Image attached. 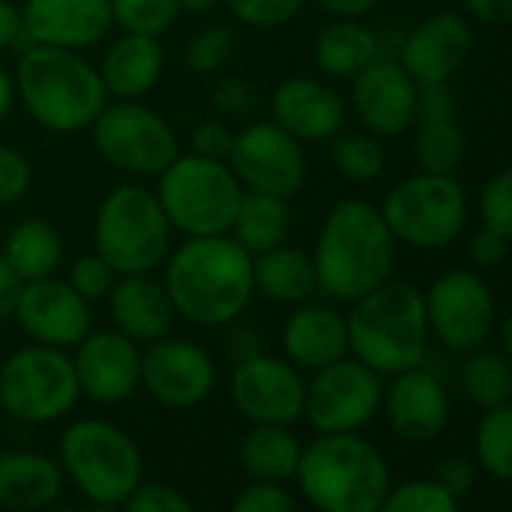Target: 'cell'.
<instances>
[{"label": "cell", "instance_id": "1", "mask_svg": "<svg viewBox=\"0 0 512 512\" xmlns=\"http://www.w3.org/2000/svg\"><path fill=\"white\" fill-rule=\"evenodd\" d=\"M175 314L196 326L235 323L253 299V256L229 235L184 241L166 260L163 281Z\"/></svg>", "mask_w": 512, "mask_h": 512}, {"label": "cell", "instance_id": "2", "mask_svg": "<svg viewBox=\"0 0 512 512\" xmlns=\"http://www.w3.org/2000/svg\"><path fill=\"white\" fill-rule=\"evenodd\" d=\"M395 250L398 241L377 205L365 199L338 202L317 238V287L332 299L356 302L389 281Z\"/></svg>", "mask_w": 512, "mask_h": 512}, {"label": "cell", "instance_id": "3", "mask_svg": "<svg viewBox=\"0 0 512 512\" xmlns=\"http://www.w3.org/2000/svg\"><path fill=\"white\" fill-rule=\"evenodd\" d=\"M296 482L317 512H377L392 473L383 452L359 431L320 434L302 446Z\"/></svg>", "mask_w": 512, "mask_h": 512}, {"label": "cell", "instance_id": "4", "mask_svg": "<svg viewBox=\"0 0 512 512\" xmlns=\"http://www.w3.org/2000/svg\"><path fill=\"white\" fill-rule=\"evenodd\" d=\"M425 296L413 284L386 281L353 302L347 317L350 353L380 377H395L425 362Z\"/></svg>", "mask_w": 512, "mask_h": 512}, {"label": "cell", "instance_id": "5", "mask_svg": "<svg viewBox=\"0 0 512 512\" xmlns=\"http://www.w3.org/2000/svg\"><path fill=\"white\" fill-rule=\"evenodd\" d=\"M16 94L31 118L52 133H76L109 106V91L97 67L79 52L31 46L16 70Z\"/></svg>", "mask_w": 512, "mask_h": 512}, {"label": "cell", "instance_id": "6", "mask_svg": "<svg viewBox=\"0 0 512 512\" xmlns=\"http://www.w3.org/2000/svg\"><path fill=\"white\" fill-rule=\"evenodd\" d=\"M94 244L118 278L151 275L163 266L172 244V223L157 193L139 184L115 187L100 202Z\"/></svg>", "mask_w": 512, "mask_h": 512}, {"label": "cell", "instance_id": "7", "mask_svg": "<svg viewBox=\"0 0 512 512\" xmlns=\"http://www.w3.org/2000/svg\"><path fill=\"white\" fill-rule=\"evenodd\" d=\"M64 476L91 503L121 506L145 473L139 443L106 419H79L61 434Z\"/></svg>", "mask_w": 512, "mask_h": 512}, {"label": "cell", "instance_id": "8", "mask_svg": "<svg viewBox=\"0 0 512 512\" xmlns=\"http://www.w3.org/2000/svg\"><path fill=\"white\" fill-rule=\"evenodd\" d=\"M157 178V199L172 229L190 238L229 232L244 187L226 160L178 154Z\"/></svg>", "mask_w": 512, "mask_h": 512}, {"label": "cell", "instance_id": "9", "mask_svg": "<svg viewBox=\"0 0 512 512\" xmlns=\"http://www.w3.org/2000/svg\"><path fill=\"white\" fill-rule=\"evenodd\" d=\"M79 395L76 365L67 350L31 344L0 365V410L25 425H46L67 416Z\"/></svg>", "mask_w": 512, "mask_h": 512}, {"label": "cell", "instance_id": "10", "mask_svg": "<svg viewBox=\"0 0 512 512\" xmlns=\"http://www.w3.org/2000/svg\"><path fill=\"white\" fill-rule=\"evenodd\" d=\"M380 214L395 241L413 250H440L461 235L467 196L452 175L419 172L386 193Z\"/></svg>", "mask_w": 512, "mask_h": 512}, {"label": "cell", "instance_id": "11", "mask_svg": "<svg viewBox=\"0 0 512 512\" xmlns=\"http://www.w3.org/2000/svg\"><path fill=\"white\" fill-rule=\"evenodd\" d=\"M91 133L97 151L130 175H160L178 157L172 124L133 100L106 106L91 124Z\"/></svg>", "mask_w": 512, "mask_h": 512}, {"label": "cell", "instance_id": "12", "mask_svg": "<svg viewBox=\"0 0 512 512\" xmlns=\"http://www.w3.org/2000/svg\"><path fill=\"white\" fill-rule=\"evenodd\" d=\"M383 404V380L365 362L338 359L305 383V419L317 434H350L365 428Z\"/></svg>", "mask_w": 512, "mask_h": 512}, {"label": "cell", "instance_id": "13", "mask_svg": "<svg viewBox=\"0 0 512 512\" xmlns=\"http://www.w3.org/2000/svg\"><path fill=\"white\" fill-rule=\"evenodd\" d=\"M425 317L428 332L449 353H473L494 332V296L476 272L455 269L431 284Z\"/></svg>", "mask_w": 512, "mask_h": 512}, {"label": "cell", "instance_id": "14", "mask_svg": "<svg viewBox=\"0 0 512 512\" xmlns=\"http://www.w3.org/2000/svg\"><path fill=\"white\" fill-rule=\"evenodd\" d=\"M226 163L244 190H260L284 199L299 193L308 175L302 142L281 124H250L235 133Z\"/></svg>", "mask_w": 512, "mask_h": 512}, {"label": "cell", "instance_id": "15", "mask_svg": "<svg viewBox=\"0 0 512 512\" xmlns=\"http://www.w3.org/2000/svg\"><path fill=\"white\" fill-rule=\"evenodd\" d=\"M229 398L253 425H293L305 413V380L290 359L253 353L235 365Z\"/></svg>", "mask_w": 512, "mask_h": 512}, {"label": "cell", "instance_id": "16", "mask_svg": "<svg viewBox=\"0 0 512 512\" xmlns=\"http://www.w3.org/2000/svg\"><path fill=\"white\" fill-rule=\"evenodd\" d=\"M142 386L163 407L190 410L211 398L217 365L205 347L166 335L142 353Z\"/></svg>", "mask_w": 512, "mask_h": 512}, {"label": "cell", "instance_id": "17", "mask_svg": "<svg viewBox=\"0 0 512 512\" xmlns=\"http://www.w3.org/2000/svg\"><path fill=\"white\" fill-rule=\"evenodd\" d=\"M16 323L34 344L70 350L76 347L88 332H91V308L88 299H82L67 281L43 278V281H28L19 293Z\"/></svg>", "mask_w": 512, "mask_h": 512}, {"label": "cell", "instance_id": "18", "mask_svg": "<svg viewBox=\"0 0 512 512\" xmlns=\"http://www.w3.org/2000/svg\"><path fill=\"white\" fill-rule=\"evenodd\" d=\"M73 365L82 395L97 404H121L142 386V353L118 329L88 332L76 344Z\"/></svg>", "mask_w": 512, "mask_h": 512}, {"label": "cell", "instance_id": "19", "mask_svg": "<svg viewBox=\"0 0 512 512\" xmlns=\"http://www.w3.org/2000/svg\"><path fill=\"white\" fill-rule=\"evenodd\" d=\"M22 22L31 46L79 52L97 46L115 19L109 0H28Z\"/></svg>", "mask_w": 512, "mask_h": 512}, {"label": "cell", "instance_id": "20", "mask_svg": "<svg viewBox=\"0 0 512 512\" xmlns=\"http://www.w3.org/2000/svg\"><path fill=\"white\" fill-rule=\"evenodd\" d=\"M419 85L398 61H374L353 79V109L377 136H401L416 121Z\"/></svg>", "mask_w": 512, "mask_h": 512}, {"label": "cell", "instance_id": "21", "mask_svg": "<svg viewBox=\"0 0 512 512\" xmlns=\"http://www.w3.org/2000/svg\"><path fill=\"white\" fill-rule=\"evenodd\" d=\"M473 34L464 16L458 13H437L416 25L401 46V67L410 73L416 85L449 82V76L464 64L470 55Z\"/></svg>", "mask_w": 512, "mask_h": 512}, {"label": "cell", "instance_id": "22", "mask_svg": "<svg viewBox=\"0 0 512 512\" xmlns=\"http://www.w3.org/2000/svg\"><path fill=\"white\" fill-rule=\"evenodd\" d=\"M383 404L395 434L413 443L434 440L449 422L446 386L422 365L395 374L389 392H383Z\"/></svg>", "mask_w": 512, "mask_h": 512}, {"label": "cell", "instance_id": "23", "mask_svg": "<svg viewBox=\"0 0 512 512\" xmlns=\"http://www.w3.org/2000/svg\"><path fill=\"white\" fill-rule=\"evenodd\" d=\"M275 124H281L299 142H323L341 133L344 100L317 79H287L272 94Z\"/></svg>", "mask_w": 512, "mask_h": 512}, {"label": "cell", "instance_id": "24", "mask_svg": "<svg viewBox=\"0 0 512 512\" xmlns=\"http://www.w3.org/2000/svg\"><path fill=\"white\" fill-rule=\"evenodd\" d=\"M109 314L115 329L136 344L166 338L178 317L166 287L151 275H121L109 290Z\"/></svg>", "mask_w": 512, "mask_h": 512}, {"label": "cell", "instance_id": "25", "mask_svg": "<svg viewBox=\"0 0 512 512\" xmlns=\"http://www.w3.org/2000/svg\"><path fill=\"white\" fill-rule=\"evenodd\" d=\"M284 356L305 371H320L350 353L347 320L323 305H305L284 323Z\"/></svg>", "mask_w": 512, "mask_h": 512}, {"label": "cell", "instance_id": "26", "mask_svg": "<svg viewBox=\"0 0 512 512\" xmlns=\"http://www.w3.org/2000/svg\"><path fill=\"white\" fill-rule=\"evenodd\" d=\"M64 491V467L34 449L0 452V506L13 512H37L58 503Z\"/></svg>", "mask_w": 512, "mask_h": 512}, {"label": "cell", "instance_id": "27", "mask_svg": "<svg viewBox=\"0 0 512 512\" xmlns=\"http://www.w3.org/2000/svg\"><path fill=\"white\" fill-rule=\"evenodd\" d=\"M103 85L118 100H133L148 94L163 76V49L157 37L124 34L103 58Z\"/></svg>", "mask_w": 512, "mask_h": 512}, {"label": "cell", "instance_id": "28", "mask_svg": "<svg viewBox=\"0 0 512 512\" xmlns=\"http://www.w3.org/2000/svg\"><path fill=\"white\" fill-rule=\"evenodd\" d=\"M293 229V208L284 196L260 193V190H244L235 220L229 226L232 238L250 253H266L272 247L287 244Z\"/></svg>", "mask_w": 512, "mask_h": 512}, {"label": "cell", "instance_id": "29", "mask_svg": "<svg viewBox=\"0 0 512 512\" xmlns=\"http://www.w3.org/2000/svg\"><path fill=\"white\" fill-rule=\"evenodd\" d=\"M253 290L281 305H299L317 290L314 260L287 244L253 256Z\"/></svg>", "mask_w": 512, "mask_h": 512}, {"label": "cell", "instance_id": "30", "mask_svg": "<svg viewBox=\"0 0 512 512\" xmlns=\"http://www.w3.org/2000/svg\"><path fill=\"white\" fill-rule=\"evenodd\" d=\"M244 470L253 482H290L296 479L302 443L290 431V425H253L238 446Z\"/></svg>", "mask_w": 512, "mask_h": 512}, {"label": "cell", "instance_id": "31", "mask_svg": "<svg viewBox=\"0 0 512 512\" xmlns=\"http://www.w3.org/2000/svg\"><path fill=\"white\" fill-rule=\"evenodd\" d=\"M377 52H380V43L374 31H368L356 19H341L323 28L320 37L314 40L317 67L335 79H356L368 64L377 61Z\"/></svg>", "mask_w": 512, "mask_h": 512}, {"label": "cell", "instance_id": "32", "mask_svg": "<svg viewBox=\"0 0 512 512\" xmlns=\"http://www.w3.org/2000/svg\"><path fill=\"white\" fill-rule=\"evenodd\" d=\"M4 256L25 284L43 281V278H52L55 269L61 266L64 241L52 223H46L40 217H28V220L16 223L13 232L7 235Z\"/></svg>", "mask_w": 512, "mask_h": 512}, {"label": "cell", "instance_id": "33", "mask_svg": "<svg viewBox=\"0 0 512 512\" xmlns=\"http://www.w3.org/2000/svg\"><path fill=\"white\" fill-rule=\"evenodd\" d=\"M461 389L464 395L482 407L494 410L512 401V359L494 350H473L461 365Z\"/></svg>", "mask_w": 512, "mask_h": 512}, {"label": "cell", "instance_id": "34", "mask_svg": "<svg viewBox=\"0 0 512 512\" xmlns=\"http://www.w3.org/2000/svg\"><path fill=\"white\" fill-rule=\"evenodd\" d=\"M416 163L431 175H452L464 160V133L455 118L419 121L416 130Z\"/></svg>", "mask_w": 512, "mask_h": 512}, {"label": "cell", "instance_id": "35", "mask_svg": "<svg viewBox=\"0 0 512 512\" xmlns=\"http://www.w3.org/2000/svg\"><path fill=\"white\" fill-rule=\"evenodd\" d=\"M476 458L485 473L500 482H512V401L485 416L476 425Z\"/></svg>", "mask_w": 512, "mask_h": 512}, {"label": "cell", "instance_id": "36", "mask_svg": "<svg viewBox=\"0 0 512 512\" xmlns=\"http://www.w3.org/2000/svg\"><path fill=\"white\" fill-rule=\"evenodd\" d=\"M332 160L341 169V175L356 181V184L374 181L386 166V154H383L380 142L374 136H365V133L332 136Z\"/></svg>", "mask_w": 512, "mask_h": 512}, {"label": "cell", "instance_id": "37", "mask_svg": "<svg viewBox=\"0 0 512 512\" xmlns=\"http://www.w3.org/2000/svg\"><path fill=\"white\" fill-rule=\"evenodd\" d=\"M109 7H112V19L127 34H148V37H160L163 31H169L181 13L178 0H109Z\"/></svg>", "mask_w": 512, "mask_h": 512}, {"label": "cell", "instance_id": "38", "mask_svg": "<svg viewBox=\"0 0 512 512\" xmlns=\"http://www.w3.org/2000/svg\"><path fill=\"white\" fill-rule=\"evenodd\" d=\"M377 512H458V500L434 479H410L389 488Z\"/></svg>", "mask_w": 512, "mask_h": 512}, {"label": "cell", "instance_id": "39", "mask_svg": "<svg viewBox=\"0 0 512 512\" xmlns=\"http://www.w3.org/2000/svg\"><path fill=\"white\" fill-rule=\"evenodd\" d=\"M232 52H235V34L229 28L214 25V28H205L196 37H190V43L184 49V64L199 76H211L229 64Z\"/></svg>", "mask_w": 512, "mask_h": 512}, {"label": "cell", "instance_id": "40", "mask_svg": "<svg viewBox=\"0 0 512 512\" xmlns=\"http://www.w3.org/2000/svg\"><path fill=\"white\" fill-rule=\"evenodd\" d=\"M479 220L485 229L512 241V166L497 172L479 193Z\"/></svg>", "mask_w": 512, "mask_h": 512}, {"label": "cell", "instance_id": "41", "mask_svg": "<svg viewBox=\"0 0 512 512\" xmlns=\"http://www.w3.org/2000/svg\"><path fill=\"white\" fill-rule=\"evenodd\" d=\"M308 0H226L229 13L250 28H278L293 22Z\"/></svg>", "mask_w": 512, "mask_h": 512}, {"label": "cell", "instance_id": "42", "mask_svg": "<svg viewBox=\"0 0 512 512\" xmlns=\"http://www.w3.org/2000/svg\"><path fill=\"white\" fill-rule=\"evenodd\" d=\"M121 506V512H196L193 500L184 491L163 482H139Z\"/></svg>", "mask_w": 512, "mask_h": 512}, {"label": "cell", "instance_id": "43", "mask_svg": "<svg viewBox=\"0 0 512 512\" xmlns=\"http://www.w3.org/2000/svg\"><path fill=\"white\" fill-rule=\"evenodd\" d=\"M115 281H118L115 269L103 260L100 253L79 256V260L73 263V269H70V278H67V284H70L82 299H88V302L109 296V290L115 287Z\"/></svg>", "mask_w": 512, "mask_h": 512}, {"label": "cell", "instance_id": "44", "mask_svg": "<svg viewBox=\"0 0 512 512\" xmlns=\"http://www.w3.org/2000/svg\"><path fill=\"white\" fill-rule=\"evenodd\" d=\"M229 512H299L293 494L278 482H253L241 488Z\"/></svg>", "mask_w": 512, "mask_h": 512}, {"label": "cell", "instance_id": "45", "mask_svg": "<svg viewBox=\"0 0 512 512\" xmlns=\"http://www.w3.org/2000/svg\"><path fill=\"white\" fill-rule=\"evenodd\" d=\"M31 187V163L22 151L0 145V208L19 202Z\"/></svg>", "mask_w": 512, "mask_h": 512}, {"label": "cell", "instance_id": "46", "mask_svg": "<svg viewBox=\"0 0 512 512\" xmlns=\"http://www.w3.org/2000/svg\"><path fill=\"white\" fill-rule=\"evenodd\" d=\"M416 118L419 121L455 118V94H452L449 82L419 85V91H416Z\"/></svg>", "mask_w": 512, "mask_h": 512}, {"label": "cell", "instance_id": "47", "mask_svg": "<svg viewBox=\"0 0 512 512\" xmlns=\"http://www.w3.org/2000/svg\"><path fill=\"white\" fill-rule=\"evenodd\" d=\"M232 139H235V133L226 124H220V121H202L190 133L193 154L211 157V160H226L229 157V148H232Z\"/></svg>", "mask_w": 512, "mask_h": 512}, {"label": "cell", "instance_id": "48", "mask_svg": "<svg viewBox=\"0 0 512 512\" xmlns=\"http://www.w3.org/2000/svg\"><path fill=\"white\" fill-rule=\"evenodd\" d=\"M506 253H509V241L500 238L497 232L491 229H479L473 232V238L467 241V260L476 266V269H494L506 260Z\"/></svg>", "mask_w": 512, "mask_h": 512}, {"label": "cell", "instance_id": "49", "mask_svg": "<svg viewBox=\"0 0 512 512\" xmlns=\"http://www.w3.org/2000/svg\"><path fill=\"white\" fill-rule=\"evenodd\" d=\"M214 103L220 112L232 115V118H244L256 109V91L247 82L238 79H223L214 91Z\"/></svg>", "mask_w": 512, "mask_h": 512}, {"label": "cell", "instance_id": "50", "mask_svg": "<svg viewBox=\"0 0 512 512\" xmlns=\"http://www.w3.org/2000/svg\"><path fill=\"white\" fill-rule=\"evenodd\" d=\"M434 482L458 500V497H464V494L473 488V482H476V470H473V464H470V461H464V458H446V461H440V464H437V470H434Z\"/></svg>", "mask_w": 512, "mask_h": 512}, {"label": "cell", "instance_id": "51", "mask_svg": "<svg viewBox=\"0 0 512 512\" xmlns=\"http://www.w3.org/2000/svg\"><path fill=\"white\" fill-rule=\"evenodd\" d=\"M464 10L491 28H506L512 25V0H464Z\"/></svg>", "mask_w": 512, "mask_h": 512}, {"label": "cell", "instance_id": "52", "mask_svg": "<svg viewBox=\"0 0 512 512\" xmlns=\"http://www.w3.org/2000/svg\"><path fill=\"white\" fill-rule=\"evenodd\" d=\"M22 287H25V281H22V278L16 275V269L7 263V256L0 253V320L13 317Z\"/></svg>", "mask_w": 512, "mask_h": 512}, {"label": "cell", "instance_id": "53", "mask_svg": "<svg viewBox=\"0 0 512 512\" xmlns=\"http://www.w3.org/2000/svg\"><path fill=\"white\" fill-rule=\"evenodd\" d=\"M22 37H25L22 10L13 4V0H0V52L16 46Z\"/></svg>", "mask_w": 512, "mask_h": 512}, {"label": "cell", "instance_id": "54", "mask_svg": "<svg viewBox=\"0 0 512 512\" xmlns=\"http://www.w3.org/2000/svg\"><path fill=\"white\" fill-rule=\"evenodd\" d=\"M320 10L338 16V19H359L377 7V0H317Z\"/></svg>", "mask_w": 512, "mask_h": 512}, {"label": "cell", "instance_id": "55", "mask_svg": "<svg viewBox=\"0 0 512 512\" xmlns=\"http://www.w3.org/2000/svg\"><path fill=\"white\" fill-rule=\"evenodd\" d=\"M13 103H16V79L0 67V124L13 112Z\"/></svg>", "mask_w": 512, "mask_h": 512}, {"label": "cell", "instance_id": "56", "mask_svg": "<svg viewBox=\"0 0 512 512\" xmlns=\"http://www.w3.org/2000/svg\"><path fill=\"white\" fill-rule=\"evenodd\" d=\"M220 0H178V7L187 10V13H211Z\"/></svg>", "mask_w": 512, "mask_h": 512}, {"label": "cell", "instance_id": "57", "mask_svg": "<svg viewBox=\"0 0 512 512\" xmlns=\"http://www.w3.org/2000/svg\"><path fill=\"white\" fill-rule=\"evenodd\" d=\"M500 341H503V350H506V356L512 359V314L503 320V326H500Z\"/></svg>", "mask_w": 512, "mask_h": 512}, {"label": "cell", "instance_id": "58", "mask_svg": "<svg viewBox=\"0 0 512 512\" xmlns=\"http://www.w3.org/2000/svg\"><path fill=\"white\" fill-rule=\"evenodd\" d=\"M88 512H121V506H109V503H91Z\"/></svg>", "mask_w": 512, "mask_h": 512}, {"label": "cell", "instance_id": "59", "mask_svg": "<svg viewBox=\"0 0 512 512\" xmlns=\"http://www.w3.org/2000/svg\"><path fill=\"white\" fill-rule=\"evenodd\" d=\"M52 512H76V509H52Z\"/></svg>", "mask_w": 512, "mask_h": 512}]
</instances>
